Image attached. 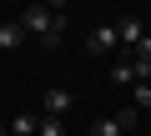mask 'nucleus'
<instances>
[{
    "label": "nucleus",
    "mask_w": 151,
    "mask_h": 136,
    "mask_svg": "<svg viewBox=\"0 0 151 136\" xmlns=\"http://www.w3.org/2000/svg\"><path fill=\"white\" fill-rule=\"evenodd\" d=\"M20 30L30 35V40H40L45 50H55L60 45V35H65V15H55V10H45L40 0H30V5L20 10Z\"/></svg>",
    "instance_id": "obj_1"
},
{
    "label": "nucleus",
    "mask_w": 151,
    "mask_h": 136,
    "mask_svg": "<svg viewBox=\"0 0 151 136\" xmlns=\"http://www.w3.org/2000/svg\"><path fill=\"white\" fill-rule=\"evenodd\" d=\"M136 116H141L136 106H126V111H116V116H101V121L91 126V136H126V131L136 126Z\"/></svg>",
    "instance_id": "obj_2"
},
{
    "label": "nucleus",
    "mask_w": 151,
    "mask_h": 136,
    "mask_svg": "<svg viewBox=\"0 0 151 136\" xmlns=\"http://www.w3.org/2000/svg\"><path fill=\"white\" fill-rule=\"evenodd\" d=\"M116 45H121L116 25H91V35H86V50H91V55H111Z\"/></svg>",
    "instance_id": "obj_3"
},
{
    "label": "nucleus",
    "mask_w": 151,
    "mask_h": 136,
    "mask_svg": "<svg viewBox=\"0 0 151 136\" xmlns=\"http://www.w3.org/2000/svg\"><path fill=\"white\" fill-rule=\"evenodd\" d=\"M116 35H121V45H131V50H136V45L146 40V25H141L136 15H121V20H116Z\"/></svg>",
    "instance_id": "obj_4"
},
{
    "label": "nucleus",
    "mask_w": 151,
    "mask_h": 136,
    "mask_svg": "<svg viewBox=\"0 0 151 136\" xmlns=\"http://www.w3.org/2000/svg\"><path fill=\"white\" fill-rule=\"evenodd\" d=\"M30 35L20 30V20H0V50H20Z\"/></svg>",
    "instance_id": "obj_5"
},
{
    "label": "nucleus",
    "mask_w": 151,
    "mask_h": 136,
    "mask_svg": "<svg viewBox=\"0 0 151 136\" xmlns=\"http://www.w3.org/2000/svg\"><path fill=\"white\" fill-rule=\"evenodd\" d=\"M65 111H70V91L65 86H50L45 91V116H65Z\"/></svg>",
    "instance_id": "obj_6"
},
{
    "label": "nucleus",
    "mask_w": 151,
    "mask_h": 136,
    "mask_svg": "<svg viewBox=\"0 0 151 136\" xmlns=\"http://www.w3.org/2000/svg\"><path fill=\"white\" fill-rule=\"evenodd\" d=\"M5 126H10V136H35V131H40V116H30V111H20V116H10Z\"/></svg>",
    "instance_id": "obj_7"
},
{
    "label": "nucleus",
    "mask_w": 151,
    "mask_h": 136,
    "mask_svg": "<svg viewBox=\"0 0 151 136\" xmlns=\"http://www.w3.org/2000/svg\"><path fill=\"white\" fill-rule=\"evenodd\" d=\"M111 86H136V65L131 60H116L111 65Z\"/></svg>",
    "instance_id": "obj_8"
},
{
    "label": "nucleus",
    "mask_w": 151,
    "mask_h": 136,
    "mask_svg": "<svg viewBox=\"0 0 151 136\" xmlns=\"http://www.w3.org/2000/svg\"><path fill=\"white\" fill-rule=\"evenodd\" d=\"M35 136H65V126H60V116H40V131Z\"/></svg>",
    "instance_id": "obj_9"
},
{
    "label": "nucleus",
    "mask_w": 151,
    "mask_h": 136,
    "mask_svg": "<svg viewBox=\"0 0 151 136\" xmlns=\"http://www.w3.org/2000/svg\"><path fill=\"white\" fill-rule=\"evenodd\" d=\"M131 65H136V81H151V55H131Z\"/></svg>",
    "instance_id": "obj_10"
},
{
    "label": "nucleus",
    "mask_w": 151,
    "mask_h": 136,
    "mask_svg": "<svg viewBox=\"0 0 151 136\" xmlns=\"http://www.w3.org/2000/svg\"><path fill=\"white\" fill-rule=\"evenodd\" d=\"M151 106V81H136V111Z\"/></svg>",
    "instance_id": "obj_11"
},
{
    "label": "nucleus",
    "mask_w": 151,
    "mask_h": 136,
    "mask_svg": "<svg viewBox=\"0 0 151 136\" xmlns=\"http://www.w3.org/2000/svg\"><path fill=\"white\" fill-rule=\"evenodd\" d=\"M40 5H45V10H55V15H60V5H65V0H40Z\"/></svg>",
    "instance_id": "obj_12"
},
{
    "label": "nucleus",
    "mask_w": 151,
    "mask_h": 136,
    "mask_svg": "<svg viewBox=\"0 0 151 136\" xmlns=\"http://www.w3.org/2000/svg\"><path fill=\"white\" fill-rule=\"evenodd\" d=\"M136 55H151V35H146V40H141V45H136Z\"/></svg>",
    "instance_id": "obj_13"
},
{
    "label": "nucleus",
    "mask_w": 151,
    "mask_h": 136,
    "mask_svg": "<svg viewBox=\"0 0 151 136\" xmlns=\"http://www.w3.org/2000/svg\"><path fill=\"white\" fill-rule=\"evenodd\" d=\"M0 136H10V126H5V121H0Z\"/></svg>",
    "instance_id": "obj_14"
}]
</instances>
